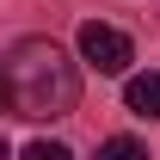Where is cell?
Returning a JSON list of instances; mask_svg holds the SVG:
<instances>
[{
	"label": "cell",
	"instance_id": "1",
	"mask_svg": "<svg viewBox=\"0 0 160 160\" xmlns=\"http://www.w3.org/2000/svg\"><path fill=\"white\" fill-rule=\"evenodd\" d=\"M0 80H6L12 117H31V123L68 117L74 99H80V74H74V62H68V49H62L56 37H19L6 49Z\"/></svg>",
	"mask_w": 160,
	"mask_h": 160
},
{
	"label": "cell",
	"instance_id": "2",
	"mask_svg": "<svg viewBox=\"0 0 160 160\" xmlns=\"http://www.w3.org/2000/svg\"><path fill=\"white\" fill-rule=\"evenodd\" d=\"M80 56L92 62L99 74H123V68L136 62V49H129V37H123L117 25H99V19H86V25H80Z\"/></svg>",
	"mask_w": 160,
	"mask_h": 160
},
{
	"label": "cell",
	"instance_id": "3",
	"mask_svg": "<svg viewBox=\"0 0 160 160\" xmlns=\"http://www.w3.org/2000/svg\"><path fill=\"white\" fill-rule=\"evenodd\" d=\"M123 105H129L136 117H148V123H154V117H160V74H129Z\"/></svg>",
	"mask_w": 160,
	"mask_h": 160
},
{
	"label": "cell",
	"instance_id": "4",
	"mask_svg": "<svg viewBox=\"0 0 160 160\" xmlns=\"http://www.w3.org/2000/svg\"><path fill=\"white\" fill-rule=\"evenodd\" d=\"M99 154L105 160H142V142L136 136H111V142H99Z\"/></svg>",
	"mask_w": 160,
	"mask_h": 160
},
{
	"label": "cell",
	"instance_id": "5",
	"mask_svg": "<svg viewBox=\"0 0 160 160\" xmlns=\"http://www.w3.org/2000/svg\"><path fill=\"white\" fill-rule=\"evenodd\" d=\"M25 160H74V154H68L62 142H31V148H25Z\"/></svg>",
	"mask_w": 160,
	"mask_h": 160
}]
</instances>
